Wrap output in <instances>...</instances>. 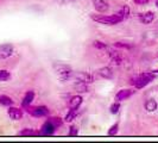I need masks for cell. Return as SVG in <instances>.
I'll return each instance as SVG.
<instances>
[{"label": "cell", "instance_id": "6da1fadb", "mask_svg": "<svg viewBox=\"0 0 158 143\" xmlns=\"http://www.w3.org/2000/svg\"><path fill=\"white\" fill-rule=\"evenodd\" d=\"M54 69H55L56 74L58 76V79L61 81H68L73 78L74 75V72L71 69L69 66L62 63H55L54 64Z\"/></svg>", "mask_w": 158, "mask_h": 143}, {"label": "cell", "instance_id": "7a4b0ae2", "mask_svg": "<svg viewBox=\"0 0 158 143\" xmlns=\"http://www.w3.org/2000/svg\"><path fill=\"white\" fill-rule=\"evenodd\" d=\"M95 22L101 24H106V25H114L118 24L119 22L124 20V16L121 13V11H119L117 13L112 15V16H100V17H93Z\"/></svg>", "mask_w": 158, "mask_h": 143}, {"label": "cell", "instance_id": "3957f363", "mask_svg": "<svg viewBox=\"0 0 158 143\" xmlns=\"http://www.w3.org/2000/svg\"><path fill=\"white\" fill-rule=\"evenodd\" d=\"M153 79H155V74H152V73H145V74H142V75L137 76L135 79V81H133V84H135V86L137 88H143L144 86L149 85Z\"/></svg>", "mask_w": 158, "mask_h": 143}, {"label": "cell", "instance_id": "277c9868", "mask_svg": "<svg viewBox=\"0 0 158 143\" xmlns=\"http://www.w3.org/2000/svg\"><path fill=\"white\" fill-rule=\"evenodd\" d=\"M73 78L76 80V82H82V84H92L94 79L93 76L89 74V73H86V72H79V73H75L73 75Z\"/></svg>", "mask_w": 158, "mask_h": 143}, {"label": "cell", "instance_id": "5b68a950", "mask_svg": "<svg viewBox=\"0 0 158 143\" xmlns=\"http://www.w3.org/2000/svg\"><path fill=\"white\" fill-rule=\"evenodd\" d=\"M13 54L12 44H1L0 46V58H7Z\"/></svg>", "mask_w": 158, "mask_h": 143}, {"label": "cell", "instance_id": "8992f818", "mask_svg": "<svg viewBox=\"0 0 158 143\" xmlns=\"http://www.w3.org/2000/svg\"><path fill=\"white\" fill-rule=\"evenodd\" d=\"M56 128L50 123V122H45L44 124H43V127H42V130H40V135L42 136H51L54 132H55Z\"/></svg>", "mask_w": 158, "mask_h": 143}, {"label": "cell", "instance_id": "52a82bcc", "mask_svg": "<svg viewBox=\"0 0 158 143\" xmlns=\"http://www.w3.org/2000/svg\"><path fill=\"white\" fill-rule=\"evenodd\" d=\"M29 112L31 113L32 116H35V117H44V116H48L49 110L45 106H37L35 109H30Z\"/></svg>", "mask_w": 158, "mask_h": 143}, {"label": "cell", "instance_id": "ba28073f", "mask_svg": "<svg viewBox=\"0 0 158 143\" xmlns=\"http://www.w3.org/2000/svg\"><path fill=\"white\" fill-rule=\"evenodd\" d=\"M93 4H94V7L98 12L103 13L108 10V2L107 0H93Z\"/></svg>", "mask_w": 158, "mask_h": 143}, {"label": "cell", "instance_id": "9c48e42d", "mask_svg": "<svg viewBox=\"0 0 158 143\" xmlns=\"http://www.w3.org/2000/svg\"><path fill=\"white\" fill-rule=\"evenodd\" d=\"M8 116H10V118L13 119V120H19L23 117V112L18 107H10L8 109Z\"/></svg>", "mask_w": 158, "mask_h": 143}, {"label": "cell", "instance_id": "30bf717a", "mask_svg": "<svg viewBox=\"0 0 158 143\" xmlns=\"http://www.w3.org/2000/svg\"><path fill=\"white\" fill-rule=\"evenodd\" d=\"M132 94H133V91H131V89H121L120 92H118L115 94V100L117 102L125 100V99H127L128 97H131Z\"/></svg>", "mask_w": 158, "mask_h": 143}, {"label": "cell", "instance_id": "8fae6325", "mask_svg": "<svg viewBox=\"0 0 158 143\" xmlns=\"http://www.w3.org/2000/svg\"><path fill=\"white\" fill-rule=\"evenodd\" d=\"M108 55H110L112 61L114 62V64H120L123 62V55L119 51H117V50H110Z\"/></svg>", "mask_w": 158, "mask_h": 143}, {"label": "cell", "instance_id": "7c38bea8", "mask_svg": "<svg viewBox=\"0 0 158 143\" xmlns=\"http://www.w3.org/2000/svg\"><path fill=\"white\" fill-rule=\"evenodd\" d=\"M139 19L143 24H150L155 19V15H153V12H145V13L140 15Z\"/></svg>", "mask_w": 158, "mask_h": 143}, {"label": "cell", "instance_id": "4fadbf2b", "mask_svg": "<svg viewBox=\"0 0 158 143\" xmlns=\"http://www.w3.org/2000/svg\"><path fill=\"white\" fill-rule=\"evenodd\" d=\"M81 104H82V97H80V95H74L73 98H70V100H69V107L77 110Z\"/></svg>", "mask_w": 158, "mask_h": 143}, {"label": "cell", "instance_id": "5bb4252c", "mask_svg": "<svg viewBox=\"0 0 158 143\" xmlns=\"http://www.w3.org/2000/svg\"><path fill=\"white\" fill-rule=\"evenodd\" d=\"M157 106H158V104L155 99H149V100L145 102V110H146V111H149V112L156 111V110H157Z\"/></svg>", "mask_w": 158, "mask_h": 143}, {"label": "cell", "instance_id": "9a60e30c", "mask_svg": "<svg viewBox=\"0 0 158 143\" xmlns=\"http://www.w3.org/2000/svg\"><path fill=\"white\" fill-rule=\"evenodd\" d=\"M33 99H35V93H33L32 91H29V92L25 94V97H24L23 103H22L23 104V106H25V107H26V106H29V105L32 103V100H33Z\"/></svg>", "mask_w": 158, "mask_h": 143}, {"label": "cell", "instance_id": "2e32d148", "mask_svg": "<svg viewBox=\"0 0 158 143\" xmlns=\"http://www.w3.org/2000/svg\"><path fill=\"white\" fill-rule=\"evenodd\" d=\"M99 74H100L102 78H105V79H111L112 75H113V72H112V69L110 67H103V68H101V69L99 71Z\"/></svg>", "mask_w": 158, "mask_h": 143}, {"label": "cell", "instance_id": "e0dca14e", "mask_svg": "<svg viewBox=\"0 0 158 143\" xmlns=\"http://www.w3.org/2000/svg\"><path fill=\"white\" fill-rule=\"evenodd\" d=\"M0 104L4 106H11L13 104V100L7 95H0Z\"/></svg>", "mask_w": 158, "mask_h": 143}, {"label": "cell", "instance_id": "ac0fdd59", "mask_svg": "<svg viewBox=\"0 0 158 143\" xmlns=\"http://www.w3.org/2000/svg\"><path fill=\"white\" fill-rule=\"evenodd\" d=\"M20 136H36L37 132L33 130V129H30V128H26V129H23L20 132H19Z\"/></svg>", "mask_w": 158, "mask_h": 143}, {"label": "cell", "instance_id": "d6986e66", "mask_svg": "<svg viewBox=\"0 0 158 143\" xmlns=\"http://www.w3.org/2000/svg\"><path fill=\"white\" fill-rule=\"evenodd\" d=\"M76 116H77V112H76V109H71L69 113L65 116V122H71V120H74V119L76 118Z\"/></svg>", "mask_w": 158, "mask_h": 143}, {"label": "cell", "instance_id": "ffe728a7", "mask_svg": "<svg viewBox=\"0 0 158 143\" xmlns=\"http://www.w3.org/2000/svg\"><path fill=\"white\" fill-rule=\"evenodd\" d=\"M48 122H50V123H51L55 128L61 127V125H62V123H63V120H62L61 118H58V117H52V118L48 119Z\"/></svg>", "mask_w": 158, "mask_h": 143}, {"label": "cell", "instance_id": "44dd1931", "mask_svg": "<svg viewBox=\"0 0 158 143\" xmlns=\"http://www.w3.org/2000/svg\"><path fill=\"white\" fill-rule=\"evenodd\" d=\"M11 78V74L7 71H0V81H7Z\"/></svg>", "mask_w": 158, "mask_h": 143}, {"label": "cell", "instance_id": "7402d4cb", "mask_svg": "<svg viewBox=\"0 0 158 143\" xmlns=\"http://www.w3.org/2000/svg\"><path fill=\"white\" fill-rule=\"evenodd\" d=\"M76 91L77 92H87V84H82V82H76Z\"/></svg>", "mask_w": 158, "mask_h": 143}, {"label": "cell", "instance_id": "603a6c76", "mask_svg": "<svg viewBox=\"0 0 158 143\" xmlns=\"http://www.w3.org/2000/svg\"><path fill=\"white\" fill-rule=\"evenodd\" d=\"M120 11H121V13H123V16H124V19H126L130 17V7L128 6H123V7L120 8Z\"/></svg>", "mask_w": 158, "mask_h": 143}, {"label": "cell", "instance_id": "cb8c5ba5", "mask_svg": "<svg viewBox=\"0 0 158 143\" xmlns=\"http://www.w3.org/2000/svg\"><path fill=\"white\" fill-rule=\"evenodd\" d=\"M110 110H111V112H112V113H114V115H115V113H118L119 110H120V104H119V102H117V103L113 104Z\"/></svg>", "mask_w": 158, "mask_h": 143}, {"label": "cell", "instance_id": "d4e9b609", "mask_svg": "<svg viewBox=\"0 0 158 143\" xmlns=\"http://www.w3.org/2000/svg\"><path fill=\"white\" fill-rule=\"evenodd\" d=\"M118 128L119 125L118 124H114L113 127L110 128V130H108V135H111V136H114L117 132H118Z\"/></svg>", "mask_w": 158, "mask_h": 143}, {"label": "cell", "instance_id": "484cf974", "mask_svg": "<svg viewBox=\"0 0 158 143\" xmlns=\"http://www.w3.org/2000/svg\"><path fill=\"white\" fill-rule=\"evenodd\" d=\"M94 47L98 48V49H105V48H106V44H105L103 42H100V41H95Z\"/></svg>", "mask_w": 158, "mask_h": 143}, {"label": "cell", "instance_id": "4316f807", "mask_svg": "<svg viewBox=\"0 0 158 143\" xmlns=\"http://www.w3.org/2000/svg\"><path fill=\"white\" fill-rule=\"evenodd\" d=\"M76 135H77V128L70 127V130H69V136H76Z\"/></svg>", "mask_w": 158, "mask_h": 143}, {"label": "cell", "instance_id": "83f0119b", "mask_svg": "<svg viewBox=\"0 0 158 143\" xmlns=\"http://www.w3.org/2000/svg\"><path fill=\"white\" fill-rule=\"evenodd\" d=\"M115 47L126 48V49H128V48H131V46H130V44H125V43H123V42H117V43H115Z\"/></svg>", "mask_w": 158, "mask_h": 143}, {"label": "cell", "instance_id": "f1b7e54d", "mask_svg": "<svg viewBox=\"0 0 158 143\" xmlns=\"http://www.w3.org/2000/svg\"><path fill=\"white\" fill-rule=\"evenodd\" d=\"M135 4H138V5H144V4H146V2H149V0H135Z\"/></svg>", "mask_w": 158, "mask_h": 143}, {"label": "cell", "instance_id": "f546056e", "mask_svg": "<svg viewBox=\"0 0 158 143\" xmlns=\"http://www.w3.org/2000/svg\"><path fill=\"white\" fill-rule=\"evenodd\" d=\"M58 1H61V2H68V1H71V0H58Z\"/></svg>", "mask_w": 158, "mask_h": 143}, {"label": "cell", "instance_id": "4dcf8cb0", "mask_svg": "<svg viewBox=\"0 0 158 143\" xmlns=\"http://www.w3.org/2000/svg\"><path fill=\"white\" fill-rule=\"evenodd\" d=\"M156 6L158 7V0H156Z\"/></svg>", "mask_w": 158, "mask_h": 143}]
</instances>
